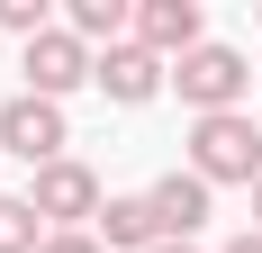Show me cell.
<instances>
[{"label":"cell","mask_w":262,"mask_h":253,"mask_svg":"<svg viewBox=\"0 0 262 253\" xmlns=\"http://www.w3.org/2000/svg\"><path fill=\"white\" fill-rule=\"evenodd\" d=\"M190 172L208 181V190H253L262 181V126H253V109L190 118Z\"/></svg>","instance_id":"cell-1"},{"label":"cell","mask_w":262,"mask_h":253,"mask_svg":"<svg viewBox=\"0 0 262 253\" xmlns=\"http://www.w3.org/2000/svg\"><path fill=\"white\" fill-rule=\"evenodd\" d=\"M27 208H36L54 235H81V226H100L108 190H100V172H91L81 154H63V163H46V172H27Z\"/></svg>","instance_id":"cell-2"},{"label":"cell","mask_w":262,"mask_h":253,"mask_svg":"<svg viewBox=\"0 0 262 253\" xmlns=\"http://www.w3.org/2000/svg\"><path fill=\"white\" fill-rule=\"evenodd\" d=\"M172 91H181V109L190 118H226V109H244V91H253V64H244L235 46H199V54H181L172 64Z\"/></svg>","instance_id":"cell-3"},{"label":"cell","mask_w":262,"mask_h":253,"mask_svg":"<svg viewBox=\"0 0 262 253\" xmlns=\"http://www.w3.org/2000/svg\"><path fill=\"white\" fill-rule=\"evenodd\" d=\"M63 145H73V118H63V100H36V91L0 100V154H18L27 172H46V163H63Z\"/></svg>","instance_id":"cell-4"},{"label":"cell","mask_w":262,"mask_h":253,"mask_svg":"<svg viewBox=\"0 0 262 253\" xmlns=\"http://www.w3.org/2000/svg\"><path fill=\"white\" fill-rule=\"evenodd\" d=\"M18 73H27V91H36V100H63V91H81V81L100 73V54L81 46L73 27H46L36 46H18Z\"/></svg>","instance_id":"cell-5"},{"label":"cell","mask_w":262,"mask_h":253,"mask_svg":"<svg viewBox=\"0 0 262 253\" xmlns=\"http://www.w3.org/2000/svg\"><path fill=\"white\" fill-rule=\"evenodd\" d=\"M136 46H145V54H163V64L199 54V46H208L199 0H136Z\"/></svg>","instance_id":"cell-6"},{"label":"cell","mask_w":262,"mask_h":253,"mask_svg":"<svg viewBox=\"0 0 262 253\" xmlns=\"http://www.w3.org/2000/svg\"><path fill=\"white\" fill-rule=\"evenodd\" d=\"M91 81H100L118 109H145L163 81H172V64H163V54H145V46L127 36V46H108V54H100V73H91Z\"/></svg>","instance_id":"cell-7"},{"label":"cell","mask_w":262,"mask_h":253,"mask_svg":"<svg viewBox=\"0 0 262 253\" xmlns=\"http://www.w3.org/2000/svg\"><path fill=\"white\" fill-rule=\"evenodd\" d=\"M145 199H154V217H163V235H172V244H190V235L208 226V199H217V190H208V181H199V172L181 163V172H163L154 190H145Z\"/></svg>","instance_id":"cell-8"},{"label":"cell","mask_w":262,"mask_h":253,"mask_svg":"<svg viewBox=\"0 0 262 253\" xmlns=\"http://www.w3.org/2000/svg\"><path fill=\"white\" fill-rule=\"evenodd\" d=\"M91 235H100L108 253H154V244H172L145 190H127V199H108V208H100V226H91Z\"/></svg>","instance_id":"cell-9"},{"label":"cell","mask_w":262,"mask_h":253,"mask_svg":"<svg viewBox=\"0 0 262 253\" xmlns=\"http://www.w3.org/2000/svg\"><path fill=\"white\" fill-rule=\"evenodd\" d=\"M63 27H73V36H81V46H127V36H136V0H73V9H63Z\"/></svg>","instance_id":"cell-10"},{"label":"cell","mask_w":262,"mask_h":253,"mask_svg":"<svg viewBox=\"0 0 262 253\" xmlns=\"http://www.w3.org/2000/svg\"><path fill=\"white\" fill-rule=\"evenodd\" d=\"M46 217H36V208H27V190L18 199H0V253H46Z\"/></svg>","instance_id":"cell-11"},{"label":"cell","mask_w":262,"mask_h":253,"mask_svg":"<svg viewBox=\"0 0 262 253\" xmlns=\"http://www.w3.org/2000/svg\"><path fill=\"white\" fill-rule=\"evenodd\" d=\"M0 27H9V36H18V46H36V36H46V0H0Z\"/></svg>","instance_id":"cell-12"},{"label":"cell","mask_w":262,"mask_h":253,"mask_svg":"<svg viewBox=\"0 0 262 253\" xmlns=\"http://www.w3.org/2000/svg\"><path fill=\"white\" fill-rule=\"evenodd\" d=\"M46 253H108V244H100L91 226H81V235H46Z\"/></svg>","instance_id":"cell-13"},{"label":"cell","mask_w":262,"mask_h":253,"mask_svg":"<svg viewBox=\"0 0 262 253\" xmlns=\"http://www.w3.org/2000/svg\"><path fill=\"white\" fill-rule=\"evenodd\" d=\"M226 253H262V235H253V226H244V235H226Z\"/></svg>","instance_id":"cell-14"},{"label":"cell","mask_w":262,"mask_h":253,"mask_svg":"<svg viewBox=\"0 0 262 253\" xmlns=\"http://www.w3.org/2000/svg\"><path fill=\"white\" fill-rule=\"evenodd\" d=\"M253 235H262V181H253Z\"/></svg>","instance_id":"cell-15"},{"label":"cell","mask_w":262,"mask_h":253,"mask_svg":"<svg viewBox=\"0 0 262 253\" xmlns=\"http://www.w3.org/2000/svg\"><path fill=\"white\" fill-rule=\"evenodd\" d=\"M154 253H199V244H154Z\"/></svg>","instance_id":"cell-16"},{"label":"cell","mask_w":262,"mask_h":253,"mask_svg":"<svg viewBox=\"0 0 262 253\" xmlns=\"http://www.w3.org/2000/svg\"><path fill=\"white\" fill-rule=\"evenodd\" d=\"M253 27H262V9H253Z\"/></svg>","instance_id":"cell-17"}]
</instances>
